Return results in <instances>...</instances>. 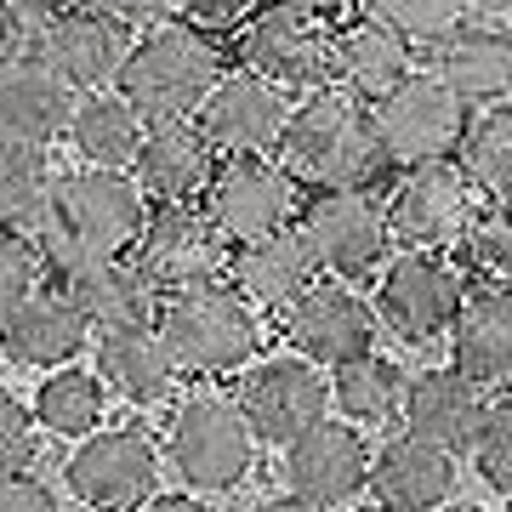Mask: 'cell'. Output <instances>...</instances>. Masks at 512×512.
Wrapping results in <instances>:
<instances>
[{
    "label": "cell",
    "mask_w": 512,
    "mask_h": 512,
    "mask_svg": "<svg viewBox=\"0 0 512 512\" xmlns=\"http://www.w3.org/2000/svg\"><path fill=\"white\" fill-rule=\"evenodd\" d=\"M148 211V194L137 188L126 165H74L57 171L52 183V222L40 245V268H52L57 279H69L74 268H86L97 256H120L137 239Z\"/></svg>",
    "instance_id": "obj_1"
},
{
    "label": "cell",
    "mask_w": 512,
    "mask_h": 512,
    "mask_svg": "<svg viewBox=\"0 0 512 512\" xmlns=\"http://www.w3.org/2000/svg\"><path fill=\"white\" fill-rule=\"evenodd\" d=\"M274 154L296 183L313 188H370L387 171L376 126H370V103L342 86H313L291 109Z\"/></svg>",
    "instance_id": "obj_2"
},
{
    "label": "cell",
    "mask_w": 512,
    "mask_h": 512,
    "mask_svg": "<svg viewBox=\"0 0 512 512\" xmlns=\"http://www.w3.org/2000/svg\"><path fill=\"white\" fill-rule=\"evenodd\" d=\"M217 74H222V57L211 46V35L171 18L131 35L120 74H114V92L143 120H183V114L200 109V97L217 86Z\"/></svg>",
    "instance_id": "obj_3"
},
{
    "label": "cell",
    "mask_w": 512,
    "mask_h": 512,
    "mask_svg": "<svg viewBox=\"0 0 512 512\" xmlns=\"http://www.w3.org/2000/svg\"><path fill=\"white\" fill-rule=\"evenodd\" d=\"M154 330H160L171 365L188 376H222V370L251 365L256 342H262L251 302L222 279H194V285L160 291Z\"/></svg>",
    "instance_id": "obj_4"
},
{
    "label": "cell",
    "mask_w": 512,
    "mask_h": 512,
    "mask_svg": "<svg viewBox=\"0 0 512 512\" xmlns=\"http://www.w3.org/2000/svg\"><path fill=\"white\" fill-rule=\"evenodd\" d=\"M165 461L188 490L222 495L239 490L256 467V433L239 399L228 393H188L165 421Z\"/></svg>",
    "instance_id": "obj_5"
},
{
    "label": "cell",
    "mask_w": 512,
    "mask_h": 512,
    "mask_svg": "<svg viewBox=\"0 0 512 512\" xmlns=\"http://www.w3.org/2000/svg\"><path fill=\"white\" fill-rule=\"evenodd\" d=\"M370 126H376L387 165L444 160V154H456V137L467 126V103L433 69H410L393 92L370 103Z\"/></svg>",
    "instance_id": "obj_6"
},
{
    "label": "cell",
    "mask_w": 512,
    "mask_h": 512,
    "mask_svg": "<svg viewBox=\"0 0 512 512\" xmlns=\"http://www.w3.org/2000/svg\"><path fill=\"white\" fill-rule=\"evenodd\" d=\"M69 495L92 512H131L160 484V444L148 427H92L69 450Z\"/></svg>",
    "instance_id": "obj_7"
},
{
    "label": "cell",
    "mask_w": 512,
    "mask_h": 512,
    "mask_svg": "<svg viewBox=\"0 0 512 512\" xmlns=\"http://www.w3.org/2000/svg\"><path fill=\"white\" fill-rule=\"evenodd\" d=\"M239 63L251 74H262L279 92H313L330 80V29L319 23V12L274 0L239 23Z\"/></svg>",
    "instance_id": "obj_8"
},
{
    "label": "cell",
    "mask_w": 512,
    "mask_h": 512,
    "mask_svg": "<svg viewBox=\"0 0 512 512\" xmlns=\"http://www.w3.org/2000/svg\"><path fill=\"white\" fill-rule=\"evenodd\" d=\"M478 217V188L467 183L450 154L444 160H421L404 165L399 188L387 200V234L416 245V251H444V245H461L467 228Z\"/></svg>",
    "instance_id": "obj_9"
},
{
    "label": "cell",
    "mask_w": 512,
    "mask_h": 512,
    "mask_svg": "<svg viewBox=\"0 0 512 512\" xmlns=\"http://www.w3.org/2000/svg\"><path fill=\"white\" fill-rule=\"evenodd\" d=\"M461 302H467V279L444 251H410L393 256L376 285V319H387L393 336L404 342H433L456 325Z\"/></svg>",
    "instance_id": "obj_10"
},
{
    "label": "cell",
    "mask_w": 512,
    "mask_h": 512,
    "mask_svg": "<svg viewBox=\"0 0 512 512\" xmlns=\"http://www.w3.org/2000/svg\"><path fill=\"white\" fill-rule=\"evenodd\" d=\"M296 177L268 154H228L205 183V217L228 245L262 239L296 217Z\"/></svg>",
    "instance_id": "obj_11"
},
{
    "label": "cell",
    "mask_w": 512,
    "mask_h": 512,
    "mask_svg": "<svg viewBox=\"0 0 512 512\" xmlns=\"http://www.w3.org/2000/svg\"><path fill=\"white\" fill-rule=\"evenodd\" d=\"M296 228L330 279H365L387 256V211L365 188H319Z\"/></svg>",
    "instance_id": "obj_12"
},
{
    "label": "cell",
    "mask_w": 512,
    "mask_h": 512,
    "mask_svg": "<svg viewBox=\"0 0 512 512\" xmlns=\"http://www.w3.org/2000/svg\"><path fill=\"white\" fill-rule=\"evenodd\" d=\"M239 410L251 421L256 444H279L285 450L296 433H308L313 421L330 416V376L313 359H302V353L262 359L239 382Z\"/></svg>",
    "instance_id": "obj_13"
},
{
    "label": "cell",
    "mask_w": 512,
    "mask_h": 512,
    "mask_svg": "<svg viewBox=\"0 0 512 512\" xmlns=\"http://www.w3.org/2000/svg\"><path fill=\"white\" fill-rule=\"evenodd\" d=\"M137 268L154 279V291H177L194 279H217L228 262V239L194 200H160L143 211L137 228Z\"/></svg>",
    "instance_id": "obj_14"
},
{
    "label": "cell",
    "mask_w": 512,
    "mask_h": 512,
    "mask_svg": "<svg viewBox=\"0 0 512 512\" xmlns=\"http://www.w3.org/2000/svg\"><path fill=\"white\" fill-rule=\"evenodd\" d=\"M285 342L319 370H336L376 348V308L348 279H313L285 313Z\"/></svg>",
    "instance_id": "obj_15"
},
{
    "label": "cell",
    "mask_w": 512,
    "mask_h": 512,
    "mask_svg": "<svg viewBox=\"0 0 512 512\" xmlns=\"http://www.w3.org/2000/svg\"><path fill=\"white\" fill-rule=\"evenodd\" d=\"M427 52H433V74L467 109L512 97V18L501 12H461Z\"/></svg>",
    "instance_id": "obj_16"
},
{
    "label": "cell",
    "mask_w": 512,
    "mask_h": 512,
    "mask_svg": "<svg viewBox=\"0 0 512 512\" xmlns=\"http://www.w3.org/2000/svg\"><path fill=\"white\" fill-rule=\"evenodd\" d=\"M23 46H29L69 92H103V86H114V74H120L131 29L114 23L109 12H97V6H80V12H52Z\"/></svg>",
    "instance_id": "obj_17"
},
{
    "label": "cell",
    "mask_w": 512,
    "mask_h": 512,
    "mask_svg": "<svg viewBox=\"0 0 512 512\" xmlns=\"http://www.w3.org/2000/svg\"><path fill=\"white\" fill-rule=\"evenodd\" d=\"M285 120H291V97L251 69L217 74V86L194 109V126L211 137L217 154H274Z\"/></svg>",
    "instance_id": "obj_18"
},
{
    "label": "cell",
    "mask_w": 512,
    "mask_h": 512,
    "mask_svg": "<svg viewBox=\"0 0 512 512\" xmlns=\"http://www.w3.org/2000/svg\"><path fill=\"white\" fill-rule=\"evenodd\" d=\"M370 478V444L353 421H313L308 433L285 444V484L319 512L348 507Z\"/></svg>",
    "instance_id": "obj_19"
},
{
    "label": "cell",
    "mask_w": 512,
    "mask_h": 512,
    "mask_svg": "<svg viewBox=\"0 0 512 512\" xmlns=\"http://www.w3.org/2000/svg\"><path fill=\"white\" fill-rule=\"evenodd\" d=\"M92 342L86 313L69 302L63 285H35L0 313V353L23 370H57L74 365L80 348Z\"/></svg>",
    "instance_id": "obj_20"
},
{
    "label": "cell",
    "mask_w": 512,
    "mask_h": 512,
    "mask_svg": "<svg viewBox=\"0 0 512 512\" xmlns=\"http://www.w3.org/2000/svg\"><path fill=\"white\" fill-rule=\"evenodd\" d=\"M74 92L29 46L0 63V148H52L63 137Z\"/></svg>",
    "instance_id": "obj_21"
},
{
    "label": "cell",
    "mask_w": 512,
    "mask_h": 512,
    "mask_svg": "<svg viewBox=\"0 0 512 512\" xmlns=\"http://www.w3.org/2000/svg\"><path fill=\"white\" fill-rule=\"evenodd\" d=\"M217 171V148L194 126V114L183 120H148L143 143L131 154V177L148 200H200L205 183Z\"/></svg>",
    "instance_id": "obj_22"
},
{
    "label": "cell",
    "mask_w": 512,
    "mask_h": 512,
    "mask_svg": "<svg viewBox=\"0 0 512 512\" xmlns=\"http://www.w3.org/2000/svg\"><path fill=\"white\" fill-rule=\"evenodd\" d=\"M222 268H228V285L245 302H256V308H291L296 296L319 279V262H313L308 239L291 222L274 228V234H262V239L228 245V262Z\"/></svg>",
    "instance_id": "obj_23"
},
{
    "label": "cell",
    "mask_w": 512,
    "mask_h": 512,
    "mask_svg": "<svg viewBox=\"0 0 512 512\" xmlns=\"http://www.w3.org/2000/svg\"><path fill=\"white\" fill-rule=\"evenodd\" d=\"M370 490L387 512H439L456 490V456L439 444L399 433L382 450H370Z\"/></svg>",
    "instance_id": "obj_24"
},
{
    "label": "cell",
    "mask_w": 512,
    "mask_h": 512,
    "mask_svg": "<svg viewBox=\"0 0 512 512\" xmlns=\"http://www.w3.org/2000/svg\"><path fill=\"white\" fill-rule=\"evenodd\" d=\"M399 416H404V433H416V439L461 456L478 433V416H484V387H478L473 376H461L456 365L427 370L416 382H404Z\"/></svg>",
    "instance_id": "obj_25"
},
{
    "label": "cell",
    "mask_w": 512,
    "mask_h": 512,
    "mask_svg": "<svg viewBox=\"0 0 512 512\" xmlns=\"http://www.w3.org/2000/svg\"><path fill=\"white\" fill-rule=\"evenodd\" d=\"M69 302L86 313L92 330H120V325H154V308H160V291L154 279L126 262V256H97L86 268H74L69 279H57Z\"/></svg>",
    "instance_id": "obj_26"
},
{
    "label": "cell",
    "mask_w": 512,
    "mask_h": 512,
    "mask_svg": "<svg viewBox=\"0 0 512 512\" xmlns=\"http://www.w3.org/2000/svg\"><path fill=\"white\" fill-rule=\"evenodd\" d=\"M410 69H416V46L376 18H359L342 35H330V74L342 80V92L365 97V103L393 92Z\"/></svg>",
    "instance_id": "obj_27"
},
{
    "label": "cell",
    "mask_w": 512,
    "mask_h": 512,
    "mask_svg": "<svg viewBox=\"0 0 512 512\" xmlns=\"http://www.w3.org/2000/svg\"><path fill=\"white\" fill-rule=\"evenodd\" d=\"M456 370L473 376L478 387L507 382L512 376V285L495 279V285H478L456 313Z\"/></svg>",
    "instance_id": "obj_28"
},
{
    "label": "cell",
    "mask_w": 512,
    "mask_h": 512,
    "mask_svg": "<svg viewBox=\"0 0 512 512\" xmlns=\"http://www.w3.org/2000/svg\"><path fill=\"white\" fill-rule=\"evenodd\" d=\"M97 382L126 404H160L177 382V365L154 325H120L97 336Z\"/></svg>",
    "instance_id": "obj_29"
},
{
    "label": "cell",
    "mask_w": 512,
    "mask_h": 512,
    "mask_svg": "<svg viewBox=\"0 0 512 512\" xmlns=\"http://www.w3.org/2000/svg\"><path fill=\"white\" fill-rule=\"evenodd\" d=\"M143 126H148L143 114L114 86H103V92H74L63 137H69L80 165H131V154L143 143Z\"/></svg>",
    "instance_id": "obj_30"
},
{
    "label": "cell",
    "mask_w": 512,
    "mask_h": 512,
    "mask_svg": "<svg viewBox=\"0 0 512 512\" xmlns=\"http://www.w3.org/2000/svg\"><path fill=\"white\" fill-rule=\"evenodd\" d=\"M57 165L46 148H0V234L40 239L52 222Z\"/></svg>",
    "instance_id": "obj_31"
},
{
    "label": "cell",
    "mask_w": 512,
    "mask_h": 512,
    "mask_svg": "<svg viewBox=\"0 0 512 512\" xmlns=\"http://www.w3.org/2000/svg\"><path fill=\"white\" fill-rule=\"evenodd\" d=\"M456 165L467 171V183L478 194L512 200V97L467 114V126L456 137Z\"/></svg>",
    "instance_id": "obj_32"
},
{
    "label": "cell",
    "mask_w": 512,
    "mask_h": 512,
    "mask_svg": "<svg viewBox=\"0 0 512 512\" xmlns=\"http://www.w3.org/2000/svg\"><path fill=\"white\" fill-rule=\"evenodd\" d=\"M35 427H46L52 439H86L92 427H103L109 416V387L97 382L92 370H74V365H57L46 370V382L35 387Z\"/></svg>",
    "instance_id": "obj_33"
},
{
    "label": "cell",
    "mask_w": 512,
    "mask_h": 512,
    "mask_svg": "<svg viewBox=\"0 0 512 512\" xmlns=\"http://www.w3.org/2000/svg\"><path fill=\"white\" fill-rule=\"evenodd\" d=\"M399 399H404V370L393 359H382L376 348L330 370V404L353 427H382V421H393L399 416Z\"/></svg>",
    "instance_id": "obj_34"
},
{
    "label": "cell",
    "mask_w": 512,
    "mask_h": 512,
    "mask_svg": "<svg viewBox=\"0 0 512 512\" xmlns=\"http://www.w3.org/2000/svg\"><path fill=\"white\" fill-rule=\"evenodd\" d=\"M467 6L461 0H365V18L399 29L410 46H433V40L461 18Z\"/></svg>",
    "instance_id": "obj_35"
},
{
    "label": "cell",
    "mask_w": 512,
    "mask_h": 512,
    "mask_svg": "<svg viewBox=\"0 0 512 512\" xmlns=\"http://www.w3.org/2000/svg\"><path fill=\"white\" fill-rule=\"evenodd\" d=\"M467 450L478 461V478L490 490L512 495V399H484V416H478V433Z\"/></svg>",
    "instance_id": "obj_36"
},
{
    "label": "cell",
    "mask_w": 512,
    "mask_h": 512,
    "mask_svg": "<svg viewBox=\"0 0 512 512\" xmlns=\"http://www.w3.org/2000/svg\"><path fill=\"white\" fill-rule=\"evenodd\" d=\"M40 450L35 433V410L12 393H0V473H29Z\"/></svg>",
    "instance_id": "obj_37"
},
{
    "label": "cell",
    "mask_w": 512,
    "mask_h": 512,
    "mask_svg": "<svg viewBox=\"0 0 512 512\" xmlns=\"http://www.w3.org/2000/svg\"><path fill=\"white\" fill-rule=\"evenodd\" d=\"M467 245H473V256L495 279L512 285V200H501L484 222H473V228H467Z\"/></svg>",
    "instance_id": "obj_38"
},
{
    "label": "cell",
    "mask_w": 512,
    "mask_h": 512,
    "mask_svg": "<svg viewBox=\"0 0 512 512\" xmlns=\"http://www.w3.org/2000/svg\"><path fill=\"white\" fill-rule=\"evenodd\" d=\"M35 285H40V245L18 234H0V313Z\"/></svg>",
    "instance_id": "obj_39"
},
{
    "label": "cell",
    "mask_w": 512,
    "mask_h": 512,
    "mask_svg": "<svg viewBox=\"0 0 512 512\" xmlns=\"http://www.w3.org/2000/svg\"><path fill=\"white\" fill-rule=\"evenodd\" d=\"M256 12V0H177V18L205 29V35H228Z\"/></svg>",
    "instance_id": "obj_40"
},
{
    "label": "cell",
    "mask_w": 512,
    "mask_h": 512,
    "mask_svg": "<svg viewBox=\"0 0 512 512\" xmlns=\"http://www.w3.org/2000/svg\"><path fill=\"white\" fill-rule=\"evenodd\" d=\"M0 512H57V490L46 478L0 473Z\"/></svg>",
    "instance_id": "obj_41"
},
{
    "label": "cell",
    "mask_w": 512,
    "mask_h": 512,
    "mask_svg": "<svg viewBox=\"0 0 512 512\" xmlns=\"http://www.w3.org/2000/svg\"><path fill=\"white\" fill-rule=\"evenodd\" d=\"M97 12H109L114 23H126L131 35H143L154 23L177 18V0H97Z\"/></svg>",
    "instance_id": "obj_42"
},
{
    "label": "cell",
    "mask_w": 512,
    "mask_h": 512,
    "mask_svg": "<svg viewBox=\"0 0 512 512\" xmlns=\"http://www.w3.org/2000/svg\"><path fill=\"white\" fill-rule=\"evenodd\" d=\"M80 6H97V0H12V12H18V23H23V40L35 35L52 12H80Z\"/></svg>",
    "instance_id": "obj_43"
},
{
    "label": "cell",
    "mask_w": 512,
    "mask_h": 512,
    "mask_svg": "<svg viewBox=\"0 0 512 512\" xmlns=\"http://www.w3.org/2000/svg\"><path fill=\"white\" fill-rule=\"evenodd\" d=\"M143 512H217V507H211L205 495H194V490H177V495H148Z\"/></svg>",
    "instance_id": "obj_44"
},
{
    "label": "cell",
    "mask_w": 512,
    "mask_h": 512,
    "mask_svg": "<svg viewBox=\"0 0 512 512\" xmlns=\"http://www.w3.org/2000/svg\"><path fill=\"white\" fill-rule=\"evenodd\" d=\"M23 46V23H18V12H12V0H0V63Z\"/></svg>",
    "instance_id": "obj_45"
},
{
    "label": "cell",
    "mask_w": 512,
    "mask_h": 512,
    "mask_svg": "<svg viewBox=\"0 0 512 512\" xmlns=\"http://www.w3.org/2000/svg\"><path fill=\"white\" fill-rule=\"evenodd\" d=\"M256 512H319L313 501H302V495H274V501H262Z\"/></svg>",
    "instance_id": "obj_46"
},
{
    "label": "cell",
    "mask_w": 512,
    "mask_h": 512,
    "mask_svg": "<svg viewBox=\"0 0 512 512\" xmlns=\"http://www.w3.org/2000/svg\"><path fill=\"white\" fill-rule=\"evenodd\" d=\"M467 12H501V18H512V0H461Z\"/></svg>",
    "instance_id": "obj_47"
},
{
    "label": "cell",
    "mask_w": 512,
    "mask_h": 512,
    "mask_svg": "<svg viewBox=\"0 0 512 512\" xmlns=\"http://www.w3.org/2000/svg\"><path fill=\"white\" fill-rule=\"evenodd\" d=\"M291 6H308V12H330V6H348V0H291Z\"/></svg>",
    "instance_id": "obj_48"
},
{
    "label": "cell",
    "mask_w": 512,
    "mask_h": 512,
    "mask_svg": "<svg viewBox=\"0 0 512 512\" xmlns=\"http://www.w3.org/2000/svg\"><path fill=\"white\" fill-rule=\"evenodd\" d=\"M353 512H387V507H382V501H376V507H353Z\"/></svg>",
    "instance_id": "obj_49"
},
{
    "label": "cell",
    "mask_w": 512,
    "mask_h": 512,
    "mask_svg": "<svg viewBox=\"0 0 512 512\" xmlns=\"http://www.w3.org/2000/svg\"><path fill=\"white\" fill-rule=\"evenodd\" d=\"M439 512H478V507H439Z\"/></svg>",
    "instance_id": "obj_50"
},
{
    "label": "cell",
    "mask_w": 512,
    "mask_h": 512,
    "mask_svg": "<svg viewBox=\"0 0 512 512\" xmlns=\"http://www.w3.org/2000/svg\"><path fill=\"white\" fill-rule=\"evenodd\" d=\"M507 512H512V501H507Z\"/></svg>",
    "instance_id": "obj_51"
}]
</instances>
